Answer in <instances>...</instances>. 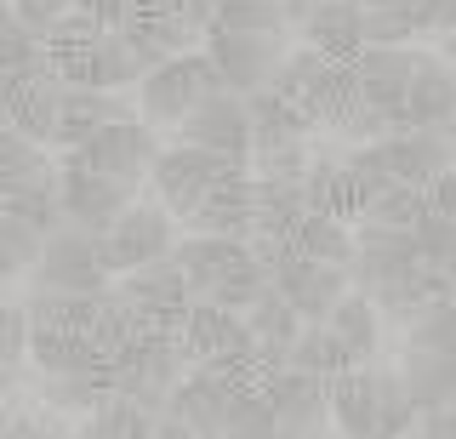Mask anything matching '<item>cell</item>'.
Instances as JSON below:
<instances>
[{
  "label": "cell",
  "instance_id": "cell-1",
  "mask_svg": "<svg viewBox=\"0 0 456 439\" xmlns=\"http://www.w3.org/2000/svg\"><path fill=\"white\" fill-rule=\"evenodd\" d=\"M206 52L234 92L251 97V92L274 86L285 52H291L285 0H223L217 23L206 29Z\"/></svg>",
  "mask_w": 456,
  "mask_h": 439
},
{
  "label": "cell",
  "instance_id": "cell-2",
  "mask_svg": "<svg viewBox=\"0 0 456 439\" xmlns=\"http://www.w3.org/2000/svg\"><path fill=\"white\" fill-rule=\"evenodd\" d=\"M217 92H234L223 80V69L211 63V52L200 46V52H183V58H166L160 69H149L142 75V86H137V115L154 126V132H177L183 120L194 115L206 97H217Z\"/></svg>",
  "mask_w": 456,
  "mask_h": 439
},
{
  "label": "cell",
  "instance_id": "cell-3",
  "mask_svg": "<svg viewBox=\"0 0 456 439\" xmlns=\"http://www.w3.org/2000/svg\"><path fill=\"white\" fill-rule=\"evenodd\" d=\"M177 234H183V217H177V211H171L160 194H137V200L126 206L97 240H103V257H109L114 274H132V268L166 257V251L177 246Z\"/></svg>",
  "mask_w": 456,
  "mask_h": 439
},
{
  "label": "cell",
  "instance_id": "cell-4",
  "mask_svg": "<svg viewBox=\"0 0 456 439\" xmlns=\"http://www.w3.org/2000/svg\"><path fill=\"white\" fill-rule=\"evenodd\" d=\"M23 286L35 291H109L114 286V268L103 257V240L92 229H57L46 240V251H40V263L28 268Z\"/></svg>",
  "mask_w": 456,
  "mask_h": 439
},
{
  "label": "cell",
  "instance_id": "cell-5",
  "mask_svg": "<svg viewBox=\"0 0 456 439\" xmlns=\"http://www.w3.org/2000/svg\"><path fill=\"white\" fill-rule=\"evenodd\" d=\"M240 160H228V154H211V149H194V143H171L160 149V160H154V177H149V194H160V200L177 211L183 223L200 211L211 189H217L223 177H234Z\"/></svg>",
  "mask_w": 456,
  "mask_h": 439
},
{
  "label": "cell",
  "instance_id": "cell-6",
  "mask_svg": "<svg viewBox=\"0 0 456 439\" xmlns=\"http://www.w3.org/2000/svg\"><path fill=\"white\" fill-rule=\"evenodd\" d=\"M57 75L75 80V86H103V92H137L142 75H149V63H142V52L126 40V29H97L92 40H80V46L57 52Z\"/></svg>",
  "mask_w": 456,
  "mask_h": 439
},
{
  "label": "cell",
  "instance_id": "cell-7",
  "mask_svg": "<svg viewBox=\"0 0 456 439\" xmlns=\"http://www.w3.org/2000/svg\"><path fill=\"white\" fill-rule=\"evenodd\" d=\"M114 291H120L149 325H166V331H177V325L189 320V308L200 303V291H194L189 268L177 263V251L132 268V274H114Z\"/></svg>",
  "mask_w": 456,
  "mask_h": 439
},
{
  "label": "cell",
  "instance_id": "cell-8",
  "mask_svg": "<svg viewBox=\"0 0 456 439\" xmlns=\"http://www.w3.org/2000/svg\"><path fill=\"white\" fill-rule=\"evenodd\" d=\"M177 143H194V149H211V154H228V160H240V166H251V103H246V92H217V97H206V103L194 109L189 120L177 126Z\"/></svg>",
  "mask_w": 456,
  "mask_h": 439
},
{
  "label": "cell",
  "instance_id": "cell-9",
  "mask_svg": "<svg viewBox=\"0 0 456 439\" xmlns=\"http://www.w3.org/2000/svg\"><path fill=\"white\" fill-rule=\"evenodd\" d=\"M274 291L308 325H320V320H331V308L342 303V291H354V280H348V263H320V257L291 251L285 263H274Z\"/></svg>",
  "mask_w": 456,
  "mask_h": 439
},
{
  "label": "cell",
  "instance_id": "cell-10",
  "mask_svg": "<svg viewBox=\"0 0 456 439\" xmlns=\"http://www.w3.org/2000/svg\"><path fill=\"white\" fill-rule=\"evenodd\" d=\"M422 52L428 46H360L348 58L354 80H360V92H365V103L382 109V115L394 120V132H399V115H405V92H411V80H417Z\"/></svg>",
  "mask_w": 456,
  "mask_h": 439
},
{
  "label": "cell",
  "instance_id": "cell-11",
  "mask_svg": "<svg viewBox=\"0 0 456 439\" xmlns=\"http://www.w3.org/2000/svg\"><path fill=\"white\" fill-rule=\"evenodd\" d=\"M268 405L280 417V434H320L331 428V377H314V371H297L285 365L263 382Z\"/></svg>",
  "mask_w": 456,
  "mask_h": 439
},
{
  "label": "cell",
  "instance_id": "cell-12",
  "mask_svg": "<svg viewBox=\"0 0 456 439\" xmlns=\"http://www.w3.org/2000/svg\"><path fill=\"white\" fill-rule=\"evenodd\" d=\"M183 229H194V234H223V240H251L256 234V177H251V166H240L234 177H223L217 189L200 200V211Z\"/></svg>",
  "mask_w": 456,
  "mask_h": 439
},
{
  "label": "cell",
  "instance_id": "cell-13",
  "mask_svg": "<svg viewBox=\"0 0 456 439\" xmlns=\"http://www.w3.org/2000/svg\"><path fill=\"white\" fill-rule=\"evenodd\" d=\"M382 143H388L399 183H417V189H434L456 166V132L451 126H411V132H394Z\"/></svg>",
  "mask_w": 456,
  "mask_h": 439
},
{
  "label": "cell",
  "instance_id": "cell-14",
  "mask_svg": "<svg viewBox=\"0 0 456 439\" xmlns=\"http://www.w3.org/2000/svg\"><path fill=\"white\" fill-rule=\"evenodd\" d=\"M63 92L69 80L57 75H35V80H18V86H6V126H18L28 132L35 143L57 149V126H63Z\"/></svg>",
  "mask_w": 456,
  "mask_h": 439
},
{
  "label": "cell",
  "instance_id": "cell-15",
  "mask_svg": "<svg viewBox=\"0 0 456 439\" xmlns=\"http://www.w3.org/2000/svg\"><path fill=\"white\" fill-rule=\"evenodd\" d=\"M331 428L348 439L382 434V382H377V360L348 365L342 377H331Z\"/></svg>",
  "mask_w": 456,
  "mask_h": 439
},
{
  "label": "cell",
  "instance_id": "cell-16",
  "mask_svg": "<svg viewBox=\"0 0 456 439\" xmlns=\"http://www.w3.org/2000/svg\"><path fill=\"white\" fill-rule=\"evenodd\" d=\"M132 115H137L132 92H103V86H75V80H69V92H63V126H57V154L80 149L86 137H97L103 126L132 120Z\"/></svg>",
  "mask_w": 456,
  "mask_h": 439
},
{
  "label": "cell",
  "instance_id": "cell-17",
  "mask_svg": "<svg viewBox=\"0 0 456 439\" xmlns=\"http://www.w3.org/2000/svg\"><path fill=\"white\" fill-rule=\"evenodd\" d=\"M411 126H456V69L434 52H422L417 63V80L405 92V115H399V132Z\"/></svg>",
  "mask_w": 456,
  "mask_h": 439
},
{
  "label": "cell",
  "instance_id": "cell-18",
  "mask_svg": "<svg viewBox=\"0 0 456 439\" xmlns=\"http://www.w3.org/2000/svg\"><path fill=\"white\" fill-rule=\"evenodd\" d=\"M171 251H177V263H183V268H189L194 291L206 297L223 274H234V268L251 257V240H223V234H194V229H183Z\"/></svg>",
  "mask_w": 456,
  "mask_h": 439
},
{
  "label": "cell",
  "instance_id": "cell-19",
  "mask_svg": "<svg viewBox=\"0 0 456 439\" xmlns=\"http://www.w3.org/2000/svg\"><path fill=\"white\" fill-rule=\"evenodd\" d=\"M297 35H303L308 46H320L325 58L348 63L354 52L365 46V6H360V0H325V6L314 12Z\"/></svg>",
  "mask_w": 456,
  "mask_h": 439
},
{
  "label": "cell",
  "instance_id": "cell-20",
  "mask_svg": "<svg viewBox=\"0 0 456 439\" xmlns=\"http://www.w3.org/2000/svg\"><path fill=\"white\" fill-rule=\"evenodd\" d=\"M291 251H303V257H320V263H354V251H360V240H354V217L308 206L303 223L291 229Z\"/></svg>",
  "mask_w": 456,
  "mask_h": 439
},
{
  "label": "cell",
  "instance_id": "cell-21",
  "mask_svg": "<svg viewBox=\"0 0 456 439\" xmlns=\"http://www.w3.org/2000/svg\"><path fill=\"white\" fill-rule=\"evenodd\" d=\"M331 331L342 337V348L354 354V360H377V348H382V331H388V325H382V308H377V297H365V291H342V303L331 308Z\"/></svg>",
  "mask_w": 456,
  "mask_h": 439
},
{
  "label": "cell",
  "instance_id": "cell-22",
  "mask_svg": "<svg viewBox=\"0 0 456 439\" xmlns=\"http://www.w3.org/2000/svg\"><path fill=\"white\" fill-rule=\"evenodd\" d=\"M52 229H40L35 217H18V211H0V274H6V286H23L28 268L40 263V251H46Z\"/></svg>",
  "mask_w": 456,
  "mask_h": 439
},
{
  "label": "cell",
  "instance_id": "cell-23",
  "mask_svg": "<svg viewBox=\"0 0 456 439\" xmlns=\"http://www.w3.org/2000/svg\"><path fill=\"white\" fill-rule=\"evenodd\" d=\"M291 365H297V371H314V377H342L348 365H360V360H354V354L342 348V337L320 320V325H303V331H297Z\"/></svg>",
  "mask_w": 456,
  "mask_h": 439
},
{
  "label": "cell",
  "instance_id": "cell-24",
  "mask_svg": "<svg viewBox=\"0 0 456 439\" xmlns=\"http://www.w3.org/2000/svg\"><path fill=\"white\" fill-rule=\"evenodd\" d=\"M223 434L228 439H268V434H280V417H274V405H268V394L263 388H234Z\"/></svg>",
  "mask_w": 456,
  "mask_h": 439
},
{
  "label": "cell",
  "instance_id": "cell-25",
  "mask_svg": "<svg viewBox=\"0 0 456 439\" xmlns=\"http://www.w3.org/2000/svg\"><path fill=\"white\" fill-rule=\"evenodd\" d=\"M417 6H365V46H422Z\"/></svg>",
  "mask_w": 456,
  "mask_h": 439
},
{
  "label": "cell",
  "instance_id": "cell-26",
  "mask_svg": "<svg viewBox=\"0 0 456 439\" xmlns=\"http://www.w3.org/2000/svg\"><path fill=\"white\" fill-rule=\"evenodd\" d=\"M80 0H6V18H18L28 35H40L52 46V35H57V23L75 12Z\"/></svg>",
  "mask_w": 456,
  "mask_h": 439
},
{
  "label": "cell",
  "instance_id": "cell-27",
  "mask_svg": "<svg viewBox=\"0 0 456 439\" xmlns=\"http://www.w3.org/2000/svg\"><path fill=\"white\" fill-rule=\"evenodd\" d=\"M417 23H422L428 40L456 35V0H417Z\"/></svg>",
  "mask_w": 456,
  "mask_h": 439
},
{
  "label": "cell",
  "instance_id": "cell-28",
  "mask_svg": "<svg viewBox=\"0 0 456 439\" xmlns=\"http://www.w3.org/2000/svg\"><path fill=\"white\" fill-rule=\"evenodd\" d=\"M417 434H422V439H456V411H451V405H439V411H422Z\"/></svg>",
  "mask_w": 456,
  "mask_h": 439
},
{
  "label": "cell",
  "instance_id": "cell-29",
  "mask_svg": "<svg viewBox=\"0 0 456 439\" xmlns=\"http://www.w3.org/2000/svg\"><path fill=\"white\" fill-rule=\"evenodd\" d=\"M428 206H439V211H451V217H456V166L434 183V189H428Z\"/></svg>",
  "mask_w": 456,
  "mask_h": 439
},
{
  "label": "cell",
  "instance_id": "cell-30",
  "mask_svg": "<svg viewBox=\"0 0 456 439\" xmlns=\"http://www.w3.org/2000/svg\"><path fill=\"white\" fill-rule=\"evenodd\" d=\"M360 6H417V0H360Z\"/></svg>",
  "mask_w": 456,
  "mask_h": 439
},
{
  "label": "cell",
  "instance_id": "cell-31",
  "mask_svg": "<svg viewBox=\"0 0 456 439\" xmlns=\"http://www.w3.org/2000/svg\"><path fill=\"white\" fill-rule=\"evenodd\" d=\"M451 411H456V394H451Z\"/></svg>",
  "mask_w": 456,
  "mask_h": 439
},
{
  "label": "cell",
  "instance_id": "cell-32",
  "mask_svg": "<svg viewBox=\"0 0 456 439\" xmlns=\"http://www.w3.org/2000/svg\"><path fill=\"white\" fill-rule=\"evenodd\" d=\"M451 132H456V126H451Z\"/></svg>",
  "mask_w": 456,
  "mask_h": 439
}]
</instances>
